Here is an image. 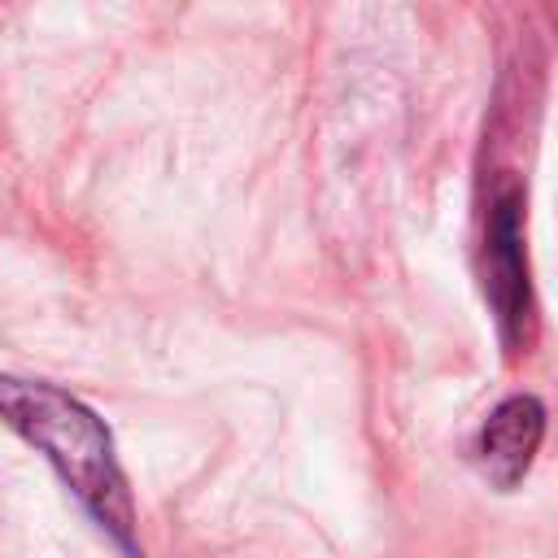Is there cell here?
<instances>
[{"label": "cell", "instance_id": "cell-2", "mask_svg": "<svg viewBox=\"0 0 558 558\" xmlns=\"http://www.w3.org/2000/svg\"><path fill=\"white\" fill-rule=\"evenodd\" d=\"M484 296L493 305L506 353L532 344V279H527V240H523V183L501 174L484 205Z\"/></svg>", "mask_w": 558, "mask_h": 558}, {"label": "cell", "instance_id": "cell-3", "mask_svg": "<svg viewBox=\"0 0 558 558\" xmlns=\"http://www.w3.org/2000/svg\"><path fill=\"white\" fill-rule=\"evenodd\" d=\"M541 440H545V405L532 392H514L488 410L475 436V462L493 488L510 493L527 475Z\"/></svg>", "mask_w": 558, "mask_h": 558}, {"label": "cell", "instance_id": "cell-1", "mask_svg": "<svg viewBox=\"0 0 558 558\" xmlns=\"http://www.w3.org/2000/svg\"><path fill=\"white\" fill-rule=\"evenodd\" d=\"M0 418L52 462L65 488L87 506V514L126 558H144L135 541V501L118 466L109 427L96 410H87L57 384L0 375Z\"/></svg>", "mask_w": 558, "mask_h": 558}]
</instances>
